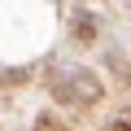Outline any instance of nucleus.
Instances as JSON below:
<instances>
[{"instance_id": "f257e3e1", "label": "nucleus", "mask_w": 131, "mask_h": 131, "mask_svg": "<svg viewBox=\"0 0 131 131\" xmlns=\"http://www.w3.org/2000/svg\"><path fill=\"white\" fill-rule=\"evenodd\" d=\"M48 92L70 109H88V105H96L105 96V83H101V74L83 70V66H66V70H52Z\"/></svg>"}, {"instance_id": "f03ea898", "label": "nucleus", "mask_w": 131, "mask_h": 131, "mask_svg": "<svg viewBox=\"0 0 131 131\" xmlns=\"http://www.w3.org/2000/svg\"><path fill=\"white\" fill-rule=\"evenodd\" d=\"M74 35H79L83 44H92V35H96V26H92V18H88V13H79V18H74Z\"/></svg>"}, {"instance_id": "7ed1b4c3", "label": "nucleus", "mask_w": 131, "mask_h": 131, "mask_svg": "<svg viewBox=\"0 0 131 131\" xmlns=\"http://www.w3.org/2000/svg\"><path fill=\"white\" fill-rule=\"evenodd\" d=\"M105 131H131V109H122L118 118H109V122H105Z\"/></svg>"}, {"instance_id": "20e7f679", "label": "nucleus", "mask_w": 131, "mask_h": 131, "mask_svg": "<svg viewBox=\"0 0 131 131\" xmlns=\"http://www.w3.org/2000/svg\"><path fill=\"white\" fill-rule=\"evenodd\" d=\"M22 79H31L26 66H22V70H0V88H5V83H22Z\"/></svg>"}, {"instance_id": "39448f33", "label": "nucleus", "mask_w": 131, "mask_h": 131, "mask_svg": "<svg viewBox=\"0 0 131 131\" xmlns=\"http://www.w3.org/2000/svg\"><path fill=\"white\" fill-rule=\"evenodd\" d=\"M35 131H66V122H61V118H48V114H44V118H35Z\"/></svg>"}]
</instances>
